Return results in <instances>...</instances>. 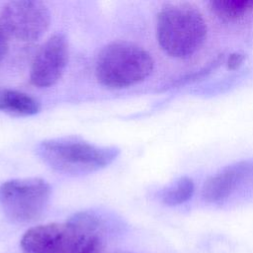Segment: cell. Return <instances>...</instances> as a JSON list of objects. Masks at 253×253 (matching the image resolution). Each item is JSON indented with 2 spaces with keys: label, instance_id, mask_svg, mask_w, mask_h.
<instances>
[{
  "label": "cell",
  "instance_id": "5",
  "mask_svg": "<svg viewBox=\"0 0 253 253\" xmlns=\"http://www.w3.org/2000/svg\"><path fill=\"white\" fill-rule=\"evenodd\" d=\"M90 236L69 220L52 222L28 229L21 247L24 253H78Z\"/></svg>",
  "mask_w": 253,
  "mask_h": 253
},
{
  "label": "cell",
  "instance_id": "15",
  "mask_svg": "<svg viewBox=\"0 0 253 253\" xmlns=\"http://www.w3.org/2000/svg\"><path fill=\"white\" fill-rule=\"evenodd\" d=\"M112 253H135V252H130V251H115Z\"/></svg>",
  "mask_w": 253,
  "mask_h": 253
},
{
  "label": "cell",
  "instance_id": "13",
  "mask_svg": "<svg viewBox=\"0 0 253 253\" xmlns=\"http://www.w3.org/2000/svg\"><path fill=\"white\" fill-rule=\"evenodd\" d=\"M9 47V36L0 22V62L6 55Z\"/></svg>",
  "mask_w": 253,
  "mask_h": 253
},
{
  "label": "cell",
  "instance_id": "7",
  "mask_svg": "<svg viewBox=\"0 0 253 253\" xmlns=\"http://www.w3.org/2000/svg\"><path fill=\"white\" fill-rule=\"evenodd\" d=\"M69 57L65 36L56 33L48 38L38 50L31 67L30 80L40 88L54 85L62 76Z\"/></svg>",
  "mask_w": 253,
  "mask_h": 253
},
{
  "label": "cell",
  "instance_id": "11",
  "mask_svg": "<svg viewBox=\"0 0 253 253\" xmlns=\"http://www.w3.org/2000/svg\"><path fill=\"white\" fill-rule=\"evenodd\" d=\"M195 191V185L191 178L183 176L165 187L160 193L161 202L167 206H178L189 201Z\"/></svg>",
  "mask_w": 253,
  "mask_h": 253
},
{
  "label": "cell",
  "instance_id": "8",
  "mask_svg": "<svg viewBox=\"0 0 253 253\" xmlns=\"http://www.w3.org/2000/svg\"><path fill=\"white\" fill-rule=\"evenodd\" d=\"M253 180V159L242 160L223 167L204 184L203 199L210 204H219L231 197L237 189Z\"/></svg>",
  "mask_w": 253,
  "mask_h": 253
},
{
  "label": "cell",
  "instance_id": "2",
  "mask_svg": "<svg viewBox=\"0 0 253 253\" xmlns=\"http://www.w3.org/2000/svg\"><path fill=\"white\" fill-rule=\"evenodd\" d=\"M119 153L115 146H98L74 136L43 140L37 146V154L43 163L56 172L73 176L99 171Z\"/></svg>",
  "mask_w": 253,
  "mask_h": 253
},
{
  "label": "cell",
  "instance_id": "1",
  "mask_svg": "<svg viewBox=\"0 0 253 253\" xmlns=\"http://www.w3.org/2000/svg\"><path fill=\"white\" fill-rule=\"evenodd\" d=\"M207 32L202 13L189 3L166 4L157 14V42L169 56H192L204 44Z\"/></svg>",
  "mask_w": 253,
  "mask_h": 253
},
{
  "label": "cell",
  "instance_id": "10",
  "mask_svg": "<svg viewBox=\"0 0 253 253\" xmlns=\"http://www.w3.org/2000/svg\"><path fill=\"white\" fill-rule=\"evenodd\" d=\"M211 12L223 22H235L253 12V0H212Z\"/></svg>",
  "mask_w": 253,
  "mask_h": 253
},
{
  "label": "cell",
  "instance_id": "6",
  "mask_svg": "<svg viewBox=\"0 0 253 253\" xmlns=\"http://www.w3.org/2000/svg\"><path fill=\"white\" fill-rule=\"evenodd\" d=\"M0 22L9 37L21 42H34L48 29L50 13L41 1H10L1 8Z\"/></svg>",
  "mask_w": 253,
  "mask_h": 253
},
{
  "label": "cell",
  "instance_id": "4",
  "mask_svg": "<svg viewBox=\"0 0 253 253\" xmlns=\"http://www.w3.org/2000/svg\"><path fill=\"white\" fill-rule=\"evenodd\" d=\"M50 193V186L41 178L8 180L0 185V208L11 222L30 223L42 216Z\"/></svg>",
  "mask_w": 253,
  "mask_h": 253
},
{
  "label": "cell",
  "instance_id": "3",
  "mask_svg": "<svg viewBox=\"0 0 253 253\" xmlns=\"http://www.w3.org/2000/svg\"><path fill=\"white\" fill-rule=\"evenodd\" d=\"M151 55L141 46L127 42H114L98 54L95 74L109 88H126L146 79L153 70Z\"/></svg>",
  "mask_w": 253,
  "mask_h": 253
},
{
  "label": "cell",
  "instance_id": "12",
  "mask_svg": "<svg viewBox=\"0 0 253 253\" xmlns=\"http://www.w3.org/2000/svg\"><path fill=\"white\" fill-rule=\"evenodd\" d=\"M101 246H102V243H101L100 236L92 235L86 240L83 247L80 249L78 253H100Z\"/></svg>",
  "mask_w": 253,
  "mask_h": 253
},
{
  "label": "cell",
  "instance_id": "9",
  "mask_svg": "<svg viewBox=\"0 0 253 253\" xmlns=\"http://www.w3.org/2000/svg\"><path fill=\"white\" fill-rule=\"evenodd\" d=\"M40 103L29 94L0 88V110L17 116H33L40 112Z\"/></svg>",
  "mask_w": 253,
  "mask_h": 253
},
{
  "label": "cell",
  "instance_id": "14",
  "mask_svg": "<svg viewBox=\"0 0 253 253\" xmlns=\"http://www.w3.org/2000/svg\"><path fill=\"white\" fill-rule=\"evenodd\" d=\"M244 59H245V56H244V54H242V53L234 52V53L229 54V56H228V58H227V61H226L227 68H229V69H231V70L237 69V68L242 64V62L244 61Z\"/></svg>",
  "mask_w": 253,
  "mask_h": 253
}]
</instances>
